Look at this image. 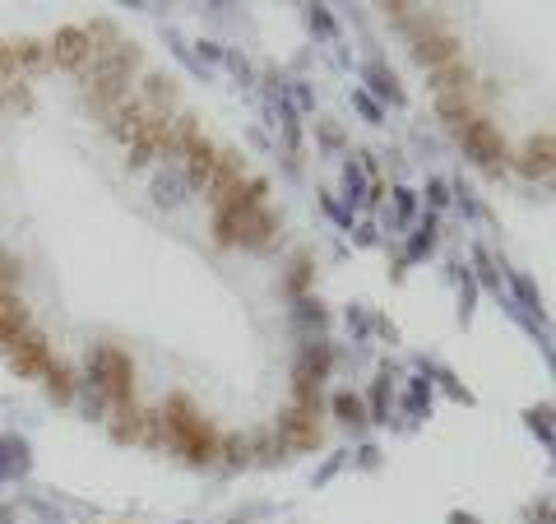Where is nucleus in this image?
<instances>
[{
    "label": "nucleus",
    "mask_w": 556,
    "mask_h": 524,
    "mask_svg": "<svg viewBox=\"0 0 556 524\" xmlns=\"http://www.w3.org/2000/svg\"><path fill=\"white\" fill-rule=\"evenodd\" d=\"M413 56H417L422 65H431V70H441V65H450V61L459 56V42L450 38L445 28H436V24L427 19V24L413 33Z\"/></svg>",
    "instance_id": "f03ea898"
},
{
    "label": "nucleus",
    "mask_w": 556,
    "mask_h": 524,
    "mask_svg": "<svg viewBox=\"0 0 556 524\" xmlns=\"http://www.w3.org/2000/svg\"><path fill=\"white\" fill-rule=\"evenodd\" d=\"M431 89L441 93V98H450V93H464L468 89V65H459V61L441 65V70L431 75Z\"/></svg>",
    "instance_id": "39448f33"
},
{
    "label": "nucleus",
    "mask_w": 556,
    "mask_h": 524,
    "mask_svg": "<svg viewBox=\"0 0 556 524\" xmlns=\"http://www.w3.org/2000/svg\"><path fill=\"white\" fill-rule=\"evenodd\" d=\"M339 413H343V418H348V422H353L362 409H357V399H348V395H343V399H339Z\"/></svg>",
    "instance_id": "0eeeda50"
},
{
    "label": "nucleus",
    "mask_w": 556,
    "mask_h": 524,
    "mask_svg": "<svg viewBox=\"0 0 556 524\" xmlns=\"http://www.w3.org/2000/svg\"><path fill=\"white\" fill-rule=\"evenodd\" d=\"M552 167H556V140L552 135H533L524 144V154H519V172L524 177H547Z\"/></svg>",
    "instance_id": "7ed1b4c3"
},
{
    "label": "nucleus",
    "mask_w": 556,
    "mask_h": 524,
    "mask_svg": "<svg viewBox=\"0 0 556 524\" xmlns=\"http://www.w3.org/2000/svg\"><path fill=\"white\" fill-rule=\"evenodd\" d=\"M459 140H464V149L478 158L487 172H496V167L506 163V140H501V130H496L492 121H482V116L464 130V135H459Z\"/></svg>",
    "instance_id": "f257e3e1"
},
{
    "label": "nucleus",
    "mask_w": 556,
    "mask_h": 524,
    "mask_svg": "<svg viewBox=\"0 0 556 524\" xmlns=\"http://www.w3.org/2000/svg\"><path fill=\"white\" fill-rule=\"evenodd\" d=\"M441 116L450 121V130H455V135H464V130L473 126V121H478V116L468 112L464 98H441Z\"/></svg>",
    "instance_id": "423d86ee"
},
{
    "label": "nucleus",
    "mask_w": 556,
    "mask_h": 524,
    "mask_svg": "<svg viewBox=\"0 0 556 524\" xmlns=\"http://www.w3.org/2000/svg\"><path fill=\"white\" fill-rule=\"evenodd\" d=\"M278 432L288 436L292 446H302V450L320 446V427H316V413H306V409H288V413H283V418H278Z\"/></svg>",
    "instance_id": "20e7f679"
}]
</instances>
